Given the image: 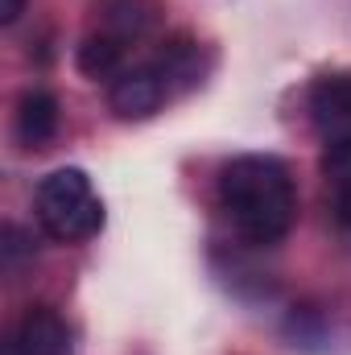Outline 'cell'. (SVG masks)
<instances>
[{"label": "cell", "instance_id": "8", "mask_svg": "<svg viewBox=\"0 0 351 355\" xmlns=\"http://www.w3.org/2000/svg\"><path fill=\"white\" fill-rule=\"evenodd\" d=\"M331 190H335V219L343 227H351V178L348 182H335Z\"/></svg>", "mask_w": 351, "mask_h": 355}, {"label": "cell", "instance_id": "6", "mask_svg": "<svg viewBox=\"0 0 351 355\" xmlns=\"http://www.w3.org/2000/svg\"><path fill=\"white\" fill-rule=\"evenodd\" d=\"M58 124H62V112H58V99L46 87H29L17 99V112H12V132L25 149H46L54 137H58Z\"/></svg>", "mask_w": 351, "mask_h": 355}, {"label": "cell", "instance_id": "1", "mask_svg": "<svg viewBox=\"0 0 351 355\" xmlns=\"http://www.w3.org/2000/svg\"><path fill=\"white\" fill-rule=\"evenodd\" d=\"M219 207L248 244H281L298 219V190L285 162L268 153H240L219 174Z\"/></svg>", "mask_w": 351, "mask_h": 355}, {"label": "cell", "instance_id": "4", "mask_svg": "<svg viewBox=\"0 0 351 355\" xmlns=\"http://www.w3.org/2000/svg\"><path fill=\"white\" fill-rule=\"evenodd\" d=\"M310 124L327 145H351V71L314 79L310 87Z\"/></svg>", "mask_w": 351, "mask_h": 355}, {"label": "cell", "instance_id": "2", "mask_svg": "<svg viewBox=\"0 0 351 355\" xmlns=\"http://www.w3.org/2000/svg\"><path fill=\"white\" fill-rule=\"evenodd\" d=\"M33 215L54 244H83L103 227V202L79 166H62L37 182Z\"/></svg>", "mask_w": 351, "mask_h": 355}, {"label": "cell", "instance_id": "7", "mask_svg": "<svg viewBox=\"0 0 351 355\" xmlns=\"http://www.w3.org/2000/svg\"><path fill=\"white\" fill-rule=\"evenodd\" d=\"M79 71L87 79H108L112 83L120 71H128V46H120L116 37H108V33L95 29L79 46Z\"/></svg>", "mask_w": 351, "mask_h": 355}, {"label": "cell", "instance_id": "3", "mask_svg": "<svg viewBox=\"0 0 351 355\" xmlns=\"http://www.w3.org/2000/svg\"><path fill=\"white\" fill-rule=\"evenodd\" d=\"M170 99H178V91L166 79L157 58H145V62L120 71L112 79V87H108V103H112V112L120 120H145V116L162 112Z\"/></svg>", "mask_w": 351, "mask_h": 355}, {"label": "cell", "instance_id": "9", "mask_svg": "<svg viewBox=\"0 0 351 355\" xmlns=\"http://www.w3.org/2000/svg\"><path fill=\"white\" fill-rule=\"evenodd\" d=\"M21 8H25V0H0V21L8 25V21H17L21 17Z\"/></svg>", "mask_w": 351, "mask_h": 355}, {"label": "cell", "instance_id": "5", "mask_svg": "<svg viewBox=\"0 0 351 355\" xmlns=\"http://www.w3.org/2000/svg\"><path fill=\"white\" fill-rule=\"evenodd\" d=\"M4 355H71V327L54 306H29L12 327Z\"/></svg>", "mask_w": 351, "mask_h": 355}]
</instances>
